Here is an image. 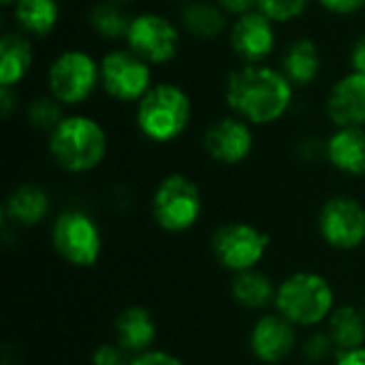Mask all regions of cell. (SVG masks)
Segmentation results:
<instances>
[{
	"mask_svg": "<svg viewBox=\"0 0 365 365\" xmlns=\"http://www.w3.org/2000/svg\"><path fill=\"white\" fill-rule=\"evenodd\" d=\"M295 88L280 68L269 64H244L229 73L225 101L233 115L252 126L282 120L293 105Z\"/></svg>",
	"mask_w": 365,
	"mask_h": 365,
	"instance_id": "obj_1",
	"label": "cell"
},
{
	"mask_svg": "<svg viewBox=\"0 0 365 365\" xmlns=\"http://www.w3.org/2000/svg\"><path fill=\"white\" fill-rule=\"evenodd\" d=\"M47 148L62 171L81 175L103 165L109 139L98 120L83 113H71L49 133Z\"/></svg>",
	"mask_w": 365,
	"mask_h": 365,
	"instance_id": "obj_2",
	"label": "cell"
},
{
	"mask_svg": "<svg viewBox=\"0 0 365 365\" xmlns=\"http://www.w3.org/2000/svg\"><path fill=\"white\" fill-rule=\"evenodd\" d=\"M274 308L297 329H312L327 323L336 310V291L319 272H295L278 284Z\"/></svg>",
	"mask_w": 365,
	"mask_h": 365,
	"instance_id": "obj_3",
	"label": "cell"
},
{
	"mask_svg": "<svg viewBox=\"0 0 365 365\" xmlns=\"http://www.w3.org/2000/svg\"><path fill=\"white\" fill-rule=\"evenodd\" d=\"M192 118V101L178 83H154L137 103L135 124L152 143H171L184 135Z\"/></svg>",
	"mask_w": 365,
	"mask_h": 365,
	"instance_id": "obj_4",
	"label": "cell"
},
{
	"mask_svg": "<svg viewBox=\"0 0 365 365\" xmlns=\"http://www.w3.org/2000/svg\"><path fill=\"white\" fill-rule=\"evenodd\" d=\"M203 214V195L195 180L184 173L163 178L152 195V216L167 233L190 231Z\"/></svg>",
	"mask_w": 365,
	"mask_h": 365,
	"instance_id": "obj_5",
	"label": "cell"
},
{
	"mask_svg": "<svg viewBox=\"0 0 365 365\" xmlns=\"http://www.w3.org/2000/svg\"><path fill=\"white\" fill-rule=\"evenodd\" d=\"M101 86V60L83 49L58 53L47 68V92L64 107L83 105Z\"/></svg>",
	"mask_w": 365,
	"mask_h": 365,
	"instance_id": "obj_6",
	"label": "cell"
},
{
	"mask_svg": "<svg viewBox=\"0 0 365 365\" xmlns=\"http://www.w3.org/2000/svg\"><path fill=\"white\" fill-rule=\"evenodd\" d=\"M56 252L73 267H92L103 255V233L86 210H64L51 227Z\"/></svg>",
	"mask_w": 365,
	"mask_h": 365,
	"instance_id": "obj_7",
	"label": "cell"
},
{
	"mask_svg": "<svg viewBox=\"0 0 365 365\" xmlns=\"http://www.w3.org/2000/svg\"><path fill=\"white\" fill-rule=\"evenodd\" d=\"M272 237L252 222L233 220L218 227L212 235V255L229 272L242 274L257 269L269 250Z\"/></svg>",
	"mask_w": 365,
	"mask_h": 365,
	"instance_id": "obj_8",
	"label": "cell"
},
{
	"mask_svg": "<svg viewBox=\"0 0 365 365\" xmlns=\"http://www.w3.org/2000/svg\"><path fill=\"white\" fill-rule=\"evenodd\" d=\"M152 64L126 49H111L101 58V88L118 103H139L152 88Z\"/></svg>",
	"mask_w": 365,
	"mask_h": 365,
	"instance_id": "obj_9",
	"label": "cell"
},
{
	"mask_svg": "<svg viewBox=\"0 0 365 365\" xmlns=\"http://www.w3.org/2000/svg\"><path fill=\"white\" fill-rule=\"evenodd\" d=\"M126 47L143 58L148 64H167L171 62L182 47L180 28L160 13H139L133 17Z\"/></svg>",
	"mask_w": 365,
	"mask_h": 365,
	"instance_id": "obj_10",
	"label": "cell"
},
{
	"mask_svg": "<svg viewBox=\"0 0 365 365\" xmlns=\"http://www.w3.org/2000/svg\"><path fill=\"white\" fill-rule=\"evenodd\" d=\"M319 233L334 250H357L365 244V205L349 195L329 197L319 212Z\"/></svg>",
	"mask_w": 365,
	"mask_h": 365,
	"instance_id": "obj_11",
	"label": "cell"
},
{
	"mask_svg": "<svg viewBox=\"0 0 365 365\" xmlns=\"http://www.w3.org/2000/svg\"><path fill=\"white\" fill-rule=\"evenodd\" d=\"M203 148L207 156L218 165H240L255 150L252 124L237 115H225L212 122L203 135Z\"/></svg>",
	"mask_w": 365,
	"mask_h": 365,
	"instance_id": "obj_12",
	"label": "cell"
},
{
	"mask_svg": "<svg viewBox=\"0 0 365 365\" xmlns=\"http://www.w3.org/2000/svg\"><path fill=\"white\" fill-rule=\"evenodd\" d=\"M248 346L261 364H282L297 349V327L278 312L261 314L250 329Z\"/></svg>",
	"mask_w": 365,
	"mask_h": 365,
	"instance_id": "obj_13",
	"label": "cell"
},
{
	"mask_svg": "<svg viewBox=\"0 0 365 365\" xmlns=\"http://www.w3.org/2000/svg\"><path fill=\"white\" fill-rule=\"evenodd\" d=\"M229 43L246 64H263L276 49V24L259 9L240 15L229 28Z\"/></svg>",
	"mask_w": 365,
	"mask_h": 365,
	"instance_id": "obj_14",
	"label": "cell"
},
{
	"mask_svg": "<svg viewBox=\"0 0 365 365\" xmlns=\"http://www.w3.org/2000/svg\"><path fill=\"white\" fill-rule=\"evenodd\" d=\"M325 111L336 128H365V75L346 73L340 77L325 101Z\"/></svg>",
	"mask_w": 365,
	"mask_h": 365,
	"instance_id": "obj_15",
	"label": "cell"
},
{
	"mask_svg": "<svg viewBox=\"0 0 365 365\" xmlns=\"http://www.w3.org/2000/svg\"><path fill=\"white\" fill-rule=\"evenodd\" d=\"M113 334L115 340L128 355H141L145 351H152L158 327L154 321V314L143 306H128L124 308L115 321H113Z\"/></svg>",
	"mask_w": 365,
	"mask_h": 365,
	"instance_id": "obj_16",
	"label": "cell"
},
{
	"mask_svg": "<svg viewBox=\"0 0 365 365\" xmlns=\"http://www.w3.org/2000/svg\"><path fill=\"white\" fill-rule=\"evenodd\" d=\"M325 156L344 175H365V128H336L325 141Z\"/></svg>",
	"mask_w": 365,
	"mask_h": 365,
	"instance_id": "obj_17",
	"label": "cell"
},
{
	"mask_svg": "<svg viewBox=\"0 0 365 365\" xmlns=\"http://www.w3.org/2000/svg\"><path fill=\"white\" fill-rule=\"evenodd\" d=\"M49 192L38 184H21L4 201V220L19 227H34L49 216Z\"/></svg>",
	"mask_w": 365,
	"mask_h": 365,
	"instance_id": "obj_18",
	"label": "cell"
},
{
	"mask_svg": "<svg viewBox=\"0 0 365 365\" xmlns=\"http://www.w3.org/2000/svg\"><path fill=\"white\" fill-rule=\"evenodd\" d=\"M321 49L312 38H295L287 45L280 60V71L293 83V88L312 86L321 75Z\"/></svg>",
	"mask_w": 365,
	"mask_h": 365,
	"instance_id": "obj_19",
	"label": "cell"
},
{
	"mask_svg": "<svg viewBox=\"0 0 365 365\" xmlns=\"http://www.w3.org/2000/svg\"><path fill=\"white\" fill-rule=\"evenodd\" d=\"M34 62L30 36L24 32H4L0 38V88L19 86Z\"/></svg>",
	"mask_w": 365,
	"mask_h": 365,
	"instance_id": "obj_20",
	"label": "cell"
},
{
	"mask_svg": "<svg viewBox=\"0 0 365 365\" xmlns=\"http://www.w3.org/2000/svg\"><path fill=\"white\" fill-rule=\"evenodd\" d=\"M180 26L186 34L195 38L214 41L227 32L229 21H227V13L216 2L190 0L182 6Z\"/></svg>",
	"mask_w": 365,
	"mask_h": 365,
	"instance_id": "obj_21",
	"label": "cell"
},
{
	"mask_svg": "<svg viewBox=\"0 0 365 365\" xmlns=\"http://www.w3.org/2000/svg\"><path fill=\"white\" fill-rule=\"evenodd\" d=\"M13 21L19 32L45 38L60 21V4L58 0H15Z\"/></svg>",
	"mask_w": 365,
	"mask_h": 365,
	"instance_id": "obj_22",
	"label": "cell"
},
{
	"mask_svg": "<svg viewBox=\"0 0 365 365\" xmlns=\"http://www.w3.org/2000/svg\"><path fill=\"white\" fill-rule=\"evenodd\" d=\"M274 280L261 269H248L233 276L231 282V297L246 310H265L276 302Z\"/></svg>",
	"mask_w": 365,
	"mask_h": 365,
	"instance_id": "obj_23",
	"label": "cell"
},
{
	"mask_svg": "<svg viewBox=\"0 0 365 365\" xmlns=\"http://www.w3.org/2000/svg\"><path fill=\"white\" fill-rule=\"evenodd\" d=\"M327 334L331 336L338 353L365 346V312L353 304L336 306L327 319Z\"/></svg>",
	"mask_w": 365,
	"mask_h": 365,
	"instance_id": "obj_24",
	"label": "cell"
},
{
	"mask_svg": "<svg viewBox=\"0 0 365 365\" xmlns=\"http://www.w3.org/2000/svg\"><path fill=\"white\" fill-rule=\"evenodd\" d=\"M130 21L133 17L124 11V4L103 0L90 11V28L107 41L126 38Z\"/></svg>",
	"mask_w": 365,
	"mask_h": 365,
	"instance_id": "obj_25",
	"label": "cell"
},
{
	"mask_svg": "<svg viewBox=\"0 0 365 365\" xmlns=\"http://www.w3.org/2000/svg\"><path fill=\"white\" fill-rule=\"evenodd\" d=\"M64 105L58 103L51 94H45V96H36L28 103V109H26V118H28V124L36 130H47L51 133L62 120H64Z\"/></svg>",
	"mask_w": 365,
	"mask_h": 365,
	"instance_id": "obj_26",
	"label": "cell"
},
{
	"mask_svg": "<svg viewBox=\"0 0 365 365\" xmlns=\"http://www.w3.org/2000/svg\"><path fill=\"white\" fill-rule=\"evenodd\" d=\"M310 6V0H259L257 9L274 24H289L299 19Z\"/></svg>",
	"mask_w": 365,
	"mask_h": 365,
	"instance_id": "obj_27",
	"label": "cell"
},
{
	"mask_svg": "<svg viewBox=\"0 0 365 365\" xmlns=\"http://www.w3.org/2000/svg\"><path fill=\"white\" fill-rule=\"evenodd\" d=\"M336 355H338V349H336L331 336L327 334V329L325 331H321V329L319 331H312L304 340V344H302V357H304V361H308V364L312 365L325 364V361H329Z\"/></svg>",
	"mask_w": 365,
	"mask_h": 365,
	"instance_id": "obj_28",
	"label": "cell"
},
{
	"mask_svg": "<svg viewBox=\"0 0 365 365\" xmlns=\"http://www.w3.org/2000/svg\"><path fill=\"white\" fill-rule=\"evenodd\" d=\"M133 355H128L118 342H107L94 349L92 365H130Z\"/></svg>",
	"mask_w": 365,
	"mask_h": 365,
	"instance_id": "obj_29",
	"label": "cell"
},
{
	"mask_svg": "<svg viewBox=\"0 0 365 365\" xmlns=\"http://www.w3.org/2000/svg\"><path fill=\"white\" fill-rule=\"evenodd\" d=\"M130 365H186V361L180 359V357L173 355V353L152 349V351H145V353H141V355H135V357L130 359Z\"/></svg>",
	"mask_w": 365,
	"mask_h": 365,
	"instance_id": "obj_30",
	"label": "cell"
},
{
	"mask_svg": "<svg viewBox=\"0 0 365 365\" xmlns=\"http://www.w3.org/2000/svg\"><path fill=\"white\" fill-rule=\"evenodd\" d=\"M319 4L334 15H355L365 9V0H319Z\"/></svg>",
	"mask_w": 365,
	"mask_h": 365,
	"instance_id": "obj_31",
	"label": "cell"
},
{
	"mask_svg": "<svg viewBox=\"0 0 365 365\" xmlns=\"http://www.w3.org/2000/svg\"><path fill=\"white\" fill-rule=\"evenodd\" d=\"M216 4L227 13V15H246L250 11H257L259 0H216Z\"/></svg>",
	"mask_w": 365,
	"mask_h": 365,
	"instance_id": "obj_32",
	"label": "cell"
},
{
	"mask_svg": "<svg viewBox=\"0 0 365 365\" xmlns=\"http://www.w3.org/2000/svg\"><path fill=\"white\" fill-rule=\"evenodd\" d=\"M351 71L365 75V34L359 36L351 47Z\"/></svg>",
	"mask_w": 365,
	"mask_h": 365,
	"instance_id": "obj_33",
	"label": "cell"
},
{
	"mask_svg": "<svg viewBox=\"0 0 365 365\" xmlns=\"http://www.w3.org/2000/svg\"><path fill=\"white\" fill-rule=\"evenodd\" d=\"M334 365H365V346L353 351H340Z\"/></svg>",
	"mask_w": 365,
	"mask_h": 365,
	"instance_id": "obj_34",
	"label": "cell"
},
{
	"mask_svg": "<svg viewBox=\"0 0 365 365\" xmlns=\"http://www.w3.org/2000/svg\"><path fill=\"white\" fill-rule=\"evenodd\" d=\"M17 94H15V90L13 88H0V113H2V118L6 120L13 111H15V107H17Z\"/></svg>",
	"mask_w": 365,
	"mask_h": 365,
	"instance_id": "obj_35",
	"label": "cell"
},
{
	"mask_svg": "<svg viewBox=\"0 0 365 365\" xmlns=\"http://www.w3.org/2000/svg\"><path fill=\"white\" fill-rule=\"evenodd\" d=\"M0 365H17V359H13V355H11V351H9V349H4L2 359H0Z\"/></svg>",
	"mask_w": 365,
	"mask_h": 365,
	"instance_id": "obj_36",
	"label": "cell"
},
{
	"mask_svg": "<svg viewBox=\"0 0 365 365\" xmlns=\"http://www.w3.org/2000/svg\"><path fill=\"white\" fill-rule=\"evenodd\" d=\"M0 2H2L4 6H13V4H15V0H0Z\"/></svg>",
	"mask_w": 365,
	"mask_h": 365,
	"instance_id": "obj_37",
	"label": "cell"
},
{
	"mask_svg": "<svg viewBox=\"0 0 365 365\" xmlns=\"http://www.w3.org/2000/svg\"><path fill=\"white\" fill-rule=\"evenodd\" d=\"M107 2H115V4H126V2H130V0H107Z\"/></svg>",
	"mask_w": 365,
	"mask_h": 365,
	"instance_id": "obj_38",
	"label": "cell"
},
{
	"mask_svg": "<svg viewBox=\"0 0 365 365\" xmlns=\"http://www.w3.org/2000/svg\"><path fill=\"white\" fill-rule=\"evenodd\" d=\"M364 312H365V306H364Z\"/></svg>",
	"mask_w": 365,
	"mask_h": 365,
	"instance_id": "obj_39",
	"label": "cell"
}]
</instances>
